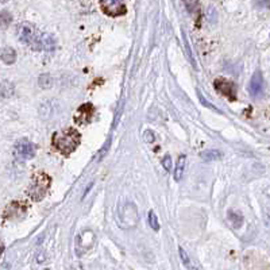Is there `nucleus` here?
<instances>
[{
  "label": "nucleus",
  "instance_id": "nucleus-1",
  "mask_svg": "<svg viewBox=\"0 0 270 270\" xmlns=\"http://www.w3.org/2000/svg\"><path fill=\"white\" fill-rule=\"evenodd\" d=\"M51 143L54 149L60 151L61 154L69 155L80 145V134L74 128H65L61 131L54 132Z\"/></svg>",
  "mask_w": 270,
  "mask_h": 270
},
{
  "label": "nucleus",
  "instance_id": "nucleus-2",
  "mask_svg": "<svg viewBox=\"0 0 270 270\" xmlns=\"http://www.w3.org/2000/svg\"><path fill=\"white\" fill-rule=\"evenodd\" d=\"M50 177L43 172L35 173L31 178L30 185L27 189V195L33 201H41L46 196L47 191L50 188Z\"/></svg>",
  "mask_w": 270,
  "mask_h": 270
},
{
  "label": "nucleus",
  "instance_id": "nucleus-3",
  "mask_svg": "<svg viewBox=\"0 0 270 270\" xmlns=\"http://www.w3.org/2000/svg\"><path fill=\"white\" fill-rule=\"evenodd\" d=\"M139 220V213L137 205L132 201H124L123 204L119 205L118 209V223L122 228H132L137 226Z\"/></svg>",
  "mask_w": 270,
  "mask_h": 270
},
{
  "label": "nucleus",
  "instance_id": "nucleus-4",
  "mask_svg": "<svg viewBox=\"0 0 270 270\" xmlns=\"http://www.w3.org/2000/svg\"><path fill=\"white\" fill-rule=\"evenodd\" d=\"M18 37H19L20 42L26 43L31 49L34 50H42L41 47V38H42V33H39L35 26H33L29 22L20 23L18 27Z\"/></svg>",
  "mask_w": 270,
  "mask_h": 270
},
{
  "label": "nucleus",
  "instance_id": "nucleus-5",
  "mask_svg": "<svg viewBox=\"0 0 270 270\" xmlns=\"http://www.w3.org/2000/svg\"><path fill=\"white\" fill-rule=\"evenodd\" d=\"M100 6L110 16H120L126 12V0H101Z\"/></svg>",
  "mask_w": 270,
  "mask_h": 270
},
{
  "label": "nucleus",
  "instance_id": "nucleus-6",
  "mask_svg": "<svg viewBox=\"0 0 270 270\" xmlns=\"http://www.w3.org/2000/svg\"><path fill=\"white\" fill-rule=\"evenodd\" d=\"M14 154L19 159H31L35 155V145L27 139H22L14 147Z\"/></svg>",
  "mask_w": 270,
  "mask_h": 270
},
{
  "label": "nucleus",
  "instance_id": "nucleus-7",
  "mask_svg": "<svg viewBox=\"0 0 270 270\" xmlns=\"http://www.w3.org/2000/svg\"><path fill=\"white\" fill-rule=\"evenodd\" d=\"M213 87H215L216 91L219 93H222L223 96L228 97V99H231V100L235 99L236 87L232 81L227 80V78L224 77H219L213 81Z\"/></svg>",
  "mask_w": 270,
  "mask_h": 270
},
{
  "label": "nucleus",
  "instance_id": "nucleus-8",
  "mask_svg": "<svg viewBox=\"0 0 270 270\" xmlns=\"http://www.w3.org/2000/svg\"><path fill=\"white\" fill-rule=\"evenodd\" d=\"M93 114H95V107L91 103H85L81 107H78V110L74 114V123L78 126H85L88 124L92 119Z\"/></svg>",
  "mask_w": 270,
  "mask_h": 270
},
{
  "label": "nucleus",
  "instance_id": "nucleus-9",
  "mask_svg": "<svg viewBox=\"0 0 270 270\" xmlns=\"http://www.w3.org/2000/svg\"><path fill=\"white\" fill-rule=\"evenodd\" d=\"M93 243H95V235H93V232L91 230H85L77 236V240H76V245H77V254L83 255L84 253L91 249L93 246Z\"/></svg>",
  "mask_w": 270,
  "mask_h": 270
},
{
  "label": "nucleus",
  "instance_id": "nucleus-10",
  "mask_svg": "<svg viewBox=\"0 0 270 270\" xmlns=\"http://www.w3.org/2000/svg\"><path fill=\"white\" fill-rule=\"evenodd\" d=\"M26 213V204L23 201H12L4 211V219H19Z\"/></svg>",
  "mask_w": 270,
  "mask_h": 270
},
{
  "label": "nucleus",
  "instance_id": "nucleus-11",
  "mask_svg": "<svg viewBox=\"0 0 270 270\" xmlns=\"http://www.w3.org/2000/svg\"><path fill=\"white\" fill-rule=\"evenodd\" d=\"M249 91H250V95L251 96H259L261 93H262L263 91V78H262V74H261V72H255L254 74H253V77H251L250 80V85H249Z\"/></svg>",
  "mask_w": 270,
  "mask_h": 270
},
{
  "label": "nucleus",
  "instance_id": "nucleus-12",
  "mask_svg": "<svg viewBox=\"0 0 270 270\" xmlns=\"http://www.w3.org/2000/svg\"><path fill=\"white\" fill-rule=\"evenodd\" d=\"M186 169V155L181 154L178 157L177 162H176V169H174L173 177L176 181H180L182 177H184V173H185Z\"/></svg>",
  "mask_w": 270,
  "mask_h": 270
},
{
  "label": "nucleus",
  "instance_id": "nucleus-13",
  "mask_svg": "<svg viewBox=\"0 0 270 270\" xmlns=\"http://www.w3.org/2000/svg\"><path fill=\"white\" fill-rule=\"evenodd\" d=\"M0 58L6 65H12L16 61V51L12 47H4L0 54Z\"/></svg>",
  "mask_w": 270,
  "mask_h": 270
},
{
  "label": "nucleus",
  "instance_id": "nucleus-14",
  "mask_svg": "<svg viewBox=\"0 0 270 270\" xmlns=\"http://www.w3.org/2000/svg\"><path fill=\"white\" fill-rule=\"evenodd\" d=\"M41 47L42 50L47 51H53L56 49V41L51 37L50 34H42V38H41Z\"/></svg>",
  "mask_w": 270,
  "mask_h": 270
},
{
  "label": "nucleus",
  "instance_id": "nucleus-15",
  "mask_svg": "<svg viewBox=\"0 0 270 270\" xmlns=\"http://www.w3.org/2000/svg\"><path fill=\"white\" fill-rule=\"evenodd\" d=\"M200 157L204 159V161L212 162L216 161V159H219L220 157H222V153H220L219 150H215V149H209V150L201 151Z\"/></svg>",
  "mask_w": 270,
  "mask_h": 270
},
{
  "label": "nucleus",
  "instance_id": "nucleus-16",
  "mask_svg": "<svg viewBox=\"0 0 270 270\" xmlns=\"http://www.w3.org/2000/svg\"><path fill=\"white\" fill-rule=\"evenodd\" d=\"M38 84H39V87L43 89L51 88V87H53V77H51L49 73L41 74L38 78Z\"/></svg>",
  "mask_w": 270,
  "mask_h": 270
},
{
  "label": "nucleus",
  "instance_id": "nucleus-17",
  "mask_svg": "<svg viewBox=\"0 0 270 270\" xmlns=\"http://www.w3.org/2000/svg\"><path fill=\"white\" fill-rule=\"evenodd\" d=\"M12 22V15L8 11L0 12V29H7Z\"/></svg>",
  "mask_w": 270,
  "mask_h": 270
},
{
  "label": "nucleus",
  "instance_id": "nucleus-18",
  "mask_svg": "<svg viewBox=\"0 0 270 270\" xmlns=\"http://www.w3.org/2000/svg\"><path fill=\"white\" fill-rule=\"evenodd\" d=\"M228 220H230V223H231L234 227L238 228V227H240V226H242L243 218H242V215H239V213L230 211V212H228Z\"/></svg>",
  "mask_w": 270,
  "mask_h": 270
},
{
  "label": "nucleus",
  "instance_id": "nucleus-19",
  "mask_svg": "<svg viewBox=\"0 0 270 270\" xmlns=\"http://www.w3.org/2000/svg\"><path fill=\"white\" fill-rule=\"evenodd\" d=\"M0 91H2V95L4 97H10L14 93V85L10 81H3V84L0 87Z\"/></svg>",
  "mask_w": 270,
  "mask_h": 270
},
{
  "label": "nucleus",
  "instance_id": "nucleus-20",
  "mask_svg": "<svg viewBox=\"0 0 270 270\" xmlns=\"http://www.w3.org/2000/svg\"><path fill=\"white\" fill-rule=\"evenodd\" d=\"M184 3H185L186 6V10H188L192 15L199 14V2H197V0H184Z\"/></svg>",
  "mask_w": 270,
  "mask_h": 270
},
{
  "label": "nucleus",
  "instance_id": "nucleus-21",
  "mask_svg": "<svg viewBox=\"0 0 270 270\" xmlns=\"http://www.w3.org/2000/svg\"><path fill=\"white\" fill-rule=\"evenodd\" d=\"M149 224L150 227L154 230V231H158L159 230V223H158V218L154 213V211H150L149 212Z\"/></svg>",
  "mask_w": 270,
  "mask_h": 270
},
{
  "label": "nucleus",
  "instance_id": "nucleus-22",
  "mask_svg": "<svg viewBox=\"0 0 270 270\" xmlns=\"http://www.w3.org/2000/svg\"><path fill=\"white\" fill-rule=\"evenodd\" d=\"M143 141L146 143H153L155 141V134L151 130L143 131Z\"/></svg>",
  "mask_w": 270,
  "mask_h": 270
},
{
  "label": "nucleus",
  "instance_id": "nucleus-23",
  "mask_svg": "<svg viewBox=\"0 0 270 270\" xmlns=\"http://www.w3.org/2000/svg\"><path fill=\"white\" fill-rule=\"evenodd\" d=\"M180 257H181L182 262H184V265H185L186 267L189 266V265H192V262H191V259H189V255L186 254V251L182 249V247H180Z\"/></svg>",
  "mask_w": 270,
  "mask_h": 270
},
{
  "label": "nucleus",
  "instance_id": "nucleus-24",
  "mask_svg": "<svg viewBox=\"0 0 270 270\" xmlns=\"http://www.w3.org/2000/svg\"><path fill=\"white\" fill-rule=\"evenodd\" d=\"M162 166H164V169L166 172H170L172 170V158H170V155H165L164 158H162Z\"/></svg>",
  "mask_w": 270,
  "mask_h": 270
},
{
  "label": "nucleus",
  "instance_id": "nucleus-25",
  "mask_svg": "<svg viewBox=\"0 0 270 270\" xmlns=\"http://www.w3.org/2000/svg\"><path fill=\"white\" fill-rule=\"evenodd\" d=\"M110 145H111V139H108L107 143H105V145H104V147H103V151H101L100 154H99V159H101V157L104 155V153L108 150V146H110Z\"/></svg>",
  "mask_w": 270,
  "mask_h": 270
},
{
  "label": "nucleus",
  "instance_id": "nucleus-26",
  "mask_svg": "<svg viewBox=\"0 0 270 270\" xmlns=\"http://www.w3.org/2000/svg\"><path fill=\"white\" fill-rule=\"evenodd\" d=\"M188 270H197V269H196V267H195V266H193V265H189V266H188Z\"/></svg>",
  "mask_w": 270,
  "mask_h": 270
},
{
  "label": "nucleus",
  "instance_id": "nucleus-27",
  "mask_svg": "<svg viewBox=\"0 0 270 270\" xmlns=\"http://www.w3.org/2000/svg\"><path fill=\"white\" fill-rule=\"evenodd\" d=\"M2 253H3V245L0 243V254H2Z\"/></svg>",
  "mask_w": 270,
  "mask_h": 270
},
{
  "label": "nucleus",
  "instance_id": "nucleus-28",
  "mask_svg": "<svg viewBox=\"0 0 270 270\" xmlns=\"http://www.w3.org/2000/svg\"><path fill=\"white\" fill-rule=\"evenodd\" d=\"M8 0H0V3H7Z\"/></svg>",
  "mask_w": 270,
  "mask_h": 270
},
{
  "label": "nucleus",
  "instance_id": "nucleus-29",
  "mask_svg": "<svg viewBox=\"0 0 270 270\" xmlns=\"http://www.w3.org/2000/svg\"><path fill=\"white\" fill-rule=\"evenodd\" d=\"M266 4H267V7H270V0H266Z\"/></svg>",
  "mask_w": 270,
  "mask_h": 270
}]
</instances>
